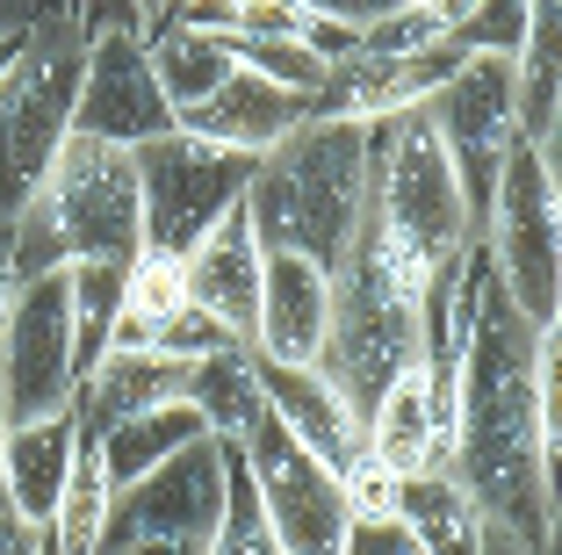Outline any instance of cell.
Instances as JSON below:
<instances>
[{
    "mask_svg": "<svg viewBox=\"0 0 562 555\" xmlns=\"http://www.w3.org/2000/svg\"><path fill=\"white\" fill-rule=\"evenodd\" d=\"M462 66L454 44H432V51H353L325 73V87L311 95V115H339V123H390V115H412L426 109L432 95L447 87V73Z\"/></svg>",
    "mask_w": 562,
    "mask_h": 555,
    "instance_id": "5bb4252c",
    "label": "cell"
},
{
    "mask_svg": "<svg viewBox=\"0 0 562 555\" xmlns=\"http://www.w3.org/2000/svg\"><path fill=\"white\" fill-rule=\"evenodd\" d=\"M109 506H116V484H109V469H101L94 441L80 433L72 469H66V490H58V512H50L44 534L58 541V555H94L101 548V526H109Z\"/></svg>",
    "mask_w": 562,
    "mask_h": 555,
    "instance_id": "484cf974",
    "label": "cell"
},
{
    "mask_svg": "<svg viewBox=\"0 0 562 555\" xmlns=\"http://www.w3.org/2000/svg\"><path fill=\"white\" fill-rule=\"evenodd\" d=\"M15 260L22 281L58 275L80 260L131 267L145 253V202H137V166L131 152L94 145V137H66L44 180L30 188L15 217Z\"/></svg>",
    "mask_w": 562,
    "mask_h": 555,
    "instance_id": "3957f363",
    "label": "cell"
},
{
    "mask_svg": "<svg viewBox=\"0 0 562 555\" xmlns=\"http://www.w3.org/2000/svg\"><path fill=\"white\" fill-rule=\"evenodd\" d=\"M238 462H246V476H252V498H260L281 555H339L347 498H339V476H331L325 462L303 455L267 411H260V425H252L246 441H238Z\"/></svg>",
    "mask_w": 562,
    "mask_h": 555,
    "instance_id": "8fae6325",
    "label": "cell"
},
{
    "mask_svg": "<svg viewBox=\"0 0 562 555\" xmlns=\"http://www.w3.org/2000/svg\"><path fill=\"white\" fill-rule=\"evenodd\" d=\"M181 303H188L181 253H159V245H145V253L123 267V311L145 318V325H159V318H173Z\"/></svg>",
    "mask_w": 562,
    "mask_h": 555,
    "instance_id": "83f0119b",
    "label": "cell"
},
{
    "mask_svg": "<svg viewBox=\"0 0 562 555\" xmlns=\"http://www.w3.org/2000/svg\"><path fill=\"white\" fill-rule=\"evenodd\" d=\"M426 123L440 131L447 159L462 174V196L483 224V202L497 188V166L519 145V101H513V58H462L447 87L426 101Z\"/></svg>",
    "mask_w": 562,
    "mask_h": 555,
    "instance_id": "7c38bea8",
    "label": "cell"
},
{
    "mask_svg": "<svg viewBox=\"0 0 562 555\" xmlns=\"http://www.w3.org/2000/svg\"><path fill=\"white\" fill-rule=\"evenodd\" d=\"M368 210V131L339 115H311L281 137L246 180V224L260 253L339 267Z\"/></svg>",
    "mask_w": 562,
    "mask_h": 555,
    "instance_id": "7a4b0ae2",
    "label": "cell"
},
{
    "mask_svg": "<svg viewBox=\"0 0 562 555\" xmlns=\"http://www.w3.org/2000/svg\"><path fill=\"white\" fill-rule=\"evenodd\" d=\"M368 224L382 231V245L412 260L418 275H447L476 245V210L462 196V174L447 159L440 131L426 123V109L390 115L368 131Z\"/></svg>",
    "mask_w": 562,
    "mask_h": 555,
    "instance_id": "5b68a950",
    "label": "cell"
},
{
    "mask_svg": "<svg viewBox=\"0 0 562 555\" xmlns=\"http://www.w3.org/2000/svg\"><path fill=\"white\" fill-rule=\"evenodd\" d=\"M224 476H232L224 441L181 447L131 490H116L94 555H210L216 520H224Z\"/></svg>",
    "mask_w": 562,
    "mask_h": 555,
    "instance_id": "ba28073f",
    "label": "cell"
},
{
    "mask_svg": "<svg viewBox=\"0 0 562 555\" xmlns=\"http://www.w3.org/2000/svg\"><path fill=\"white\" fill-rule=\"evenodd\" d=\"M131 166H137V202H145V245L188 253L216 217L246 196V180H252L260 159L173 131V137H159V145H137Z\"/></svg>",
    "mask_w": 562,
    "mask_h": 555,
    "instance_id": "9c48e42d",
    "label": "cell"
},
{
    "mask_svg": "<svg viewBox=\"0 0 562 555\" xmlns=\"http://www.w3.org/2000/svg\"><path fill=\"white\" fill-rule=\"evenodd\" d=\"M260 397H267V419H274L311 462H325L331 476H347L353 462L368 455L361 447V411L331 390L317 368H260Z\"/></svg>",
    "mask_w": 562,
    "mask_h": 555,
    "instance_id": "e0dca14e",
    "label": "cell"
},
{
    "mask_svg": "<svg viewBox=\"0 0 562 555\" xmlns=\"http://www.w3.org/2000/svg\"><path fill=\"white\" fill-rule=\"evenodd\" d=\"M80 22L44 15L30 22V44L0 80V217H15L58 145L72 137V95H80Z\"/></svg>",
    "mask_w": 562,
    "mask_h": 555,
    "instance_id": "52a82bcc",
    "label": "cell"
},
{
    "mask_svg": "<svg viewBox=\"0 0 562 555\" xmlns=\"http://www.w3.org/2000/svg\"><path fill=\"white\" fill-rule=\"evenodd\" d=\"M36 555H58V541H50V534H44V541H36Z\"/></svg>",
    "mask_w": 562,
    "mask_h": 555,
    "instance_id": "74e56055",
    "label": "cell"
},
{
    "mask_svg": "<svg viewBox=\"0 0 562 555\" xmlns=\"http://www.w3.org/2000/svg\"><path fill=\"white\" fill-rule=\"evenodd\" d=\"M397 526L418 541V555H476L483 512L462 498V484L447 469H432V476H404L397 484Z\"/></svg>",
    "mask_w": 562,
    "mask_h": 555,
    "instance_id": "cb8c5ba5",
    "label": "cell"
},
{
    "mask_svg": "<svg viewBox=\"0 0 562 555\" xmlns=\"http://www.w3.org/2000/svg\"><path fill=\"white\" fill-rule=\"evenodd\" d=\"M87 441H94L109 484L131 490L137 476H151L159 462L181 455V447L210 441V425H202V411L188 404V397H173V404H151V411H131V419H109L101 433H87Z\"/></svg>",
    "mask_w": 562,
    "mask_h": 555,
    "instance_id": "44dd1931",
    "label": "cell"
},
{
    "mask_svg": "<svg viewBox=\"0 0 562 555\" xmlns=\"http://www.w3.org/2000/svg\"><path fill=\"white\" fill-rule=\"evenodd\" d=\"M533 340L541 332L505 303L497 275H483L476 318L454 376V455L447 476L491 526L555 548V476L541 469V411H533Z\"/></svg>",
    "mask_w": 562,
    "mask_h": 555,
    "instance_id": "6da1fadb",
    "label": "cell"
},
{
    "mask_svg": "<svg viewBox=\"0 0 562 555\" xmlns=\"http://www.w3.org/2000/svg\"><path fill=\"white\" fill-rule=\"evenodd\" d=\"M462 58H519L527 44V0H469V15L447 30Z\"/></svg>",
    "mask_w": 562,
    "mask_h": 555,
    "instance_id": "f1b7e54d",
    "label": "cell"
},
{
    "mask_svg": "<svg viewBox=\"0 0 562 555\" xmlns=\"http://www.w3.org/2000/svg\"><path fill=\"white\" fill-rule=\"evenodd\" d=\"M131 8H137V30H145V36L159 30L166 15H173V0H131Z\"/></svg>",
    "mask_w": 562,
    "mask_h": 555,
    "instance_id": "d590c367",
    "label": "cell"
},
{
    "mask_svg": "<svg viewBox=\"0 0 562 555\" xmlns=\"http://www.w3.org/2000/svg\"><path fill=\"white\" fill-rule=\"evenodd\" d=\"M36 541H44V526H22L15 512H0V555H36Z\"/></svg>",
    "mask_w": 562,
    "mask_h": 555,
    "instance_id": "836d02e7",
    "label": "cell"
},
{
    "mask_svg": "<svg viewBox=\"0 0 562 555\" xmlns=\"http://www.w3.org/2000/svg\"><path fill=\"white\" fill-rule=\"evenodd\" d=\"M173 8H195V0H173Z\"/></svg>",
    "mask_w": 562,
    "mask_h": 555,
    "instance_id": "f35d334b",
    "label": "cell"
},
{
    "mask_svg": "<svg viewBox=\"0 0 562 555\" xmlns=\"http://www.w3.org/2000/svg\"><path fill=\"white\" fill-rule=\"evenodd\" d=\"M404 8H418V0H404Z\"/></svg>",
    "mask_w": 562,
    "mask_h": 555,
    "instance_id": "ab89813d",
    "label": "cell"
},
{
    "mask_svg": "<svg viewBox=\"0 0 562 555\" xmlns=\"http://www.w3.org/2000/svg\"><path fill=\"white\" fill-rule=\"evenodd\" d=\"M331 332V267L267 253L260 267V325H252V360L260 368H317Z\"/></svg>",
    "mask_w": 562,
    "mask_h": 555,
    "instance_id": "2e32d148",
    "label": "cell"
},
{
    "mask_svg": "<svg viewBox=\"0 0 562 555\" xmlns=\"http://www.w3.org/2000/svg\"><path fill=\"white\" fill-rule=\"evenodd\" d=\"M426 289L432 281L412 260H397L361 210L347 260L331 267V332H325V360H317V376L361 419L404 368H418V303H426Z\"/></svg>",
    "mask_w": 562,
    "mask_h": 555,
    "instance_id": "277c9868",
    "label": "cell"
},
{
    "mask_svg": "<svg viewBox=\"0 0 562 555\" xmlns=\"http://www.w3.org/2000/svg\"><path fill=\"white\" fill-rule=\"evenodd\" d=\"M72 447H80V404L44 411V419L0 425V469H8V506L22 526H50L58 490H66Z\"/></svg>",
    "mask_w": 562,
    "mask_h": 555,
    "instance_id": "ac0fdd59",
    "label": "cell"
},
{
    "mask_svg": "<svg viewBox=\"0 0 562 555\" xmlns=\"http://www.w3.org/2000/svg\"><path fill=\"white\" fill-rule=\"evenodd\" d=\"M0 512H15V506H8V469H0Z\"/></svg>",
    "mask_w": 562,
    "mask_h": 555,
    "instance_id": "8d00e7d4",
    "label": "cell"
},
{
    "mask_svg": "<svg viewBox=\"0 0 562 555\" xmlns=\"http://www.w3.org/2000/svg\"><path fill=\"white\" fill-rule=\"evenodd\" d=\"M80 397L72 382V325H66V267L22 281L15 318L0 332V425L66 411Z\"/></svg>",
    "mask_w": 562,
    "mask_h": 555,
    "instance_id": "4fadbf2b",
    "label": "cell"
},
{
    "mask_svg": "<svg viewBox=\"0 0 562 555\" xmlns=\"http://www.w3.org/2000/svg\"><path fill=\"white\" fill-rule=\"evenodd\" d=\"M210 555H281L274 526H267L260 498H252V476H246V462H238V447H232V476H224V520H216Z\"/></svg>",
    "mask_w": 562,
    "mask_h": 555,
    "instance_id": "4316f807",
    "label": "cell"
},
{
    "mask_svg": "<svg viewBox=\"0 0 562 555\" xmlns=\"http://www.w3.org/2000/svg\"><path fill=\"white\" fill-rule=\"evenodd\" d=\"M15 296H22V260H15V224L0 217V332L15 318Z\"/></svg>",
    "mask_w": 562,
    "mask_h": 555,
    "instance_id": "1f68e13d",
    "label": "cell"
},
{
    "mask_svg": "<svg viewBox=\"0 0 562 555\" xmlns=\"http://www.w3.org/2000/svg\"><path fill=\"white\" fill-rule=\"evenodd\" d=\"M339 555H418V541L404 534L397 520H347V534H339Z\"/></svg>",
    "mask_w": 562,
    "mask_h": 555,
    "instance_id": "4dcf8cb0",
    "label": "cell"
},
{
    "mask_svg": "<svg viewBox=\"0 0 562 555\" xmlns=\"http://www.w3.org/2000/svg\"><path fill=\"white\" fill-rule=\"evenodd\" d=\"M311 123V101L303 95H281V87L252 80V73H232V80L216 87L195 115H188L181 131L202 137V145H224V152H246V159H267L281 137Z\"/></svg>",
    "mask_w": 562,
    "mask_h": 555,
    "instance_id": "d6986e66",
    "label": "cell"
},
{
    "mask_svg": "<svg viewBox=\"0 0 562 555\" xmlns=\"http://www.w3.org/2000/svg\"><path fill=\"white\" fill-rule=\"evenodd\" d=\"M80 36L87 51H80V95H72V137L137 152L181 131V115L166 109L159 80H151L137 22H101V30H80Z\"/></svg>",
    "mask_w": 562,
    "mask_h": 555,
    "instance_id": "30bf717a",
    "label": "cell"
},
{
    "mask_svg": "<svg viewBox=\"0 0 562 555\" xmlns=\"http://www.w3.org/2000/svg\"><path fill=\"white\" fill-rule=\"evenodd\" d=\"M260 267H267V253H260V238H252V224H246V196L181 253L188 303H195L224 340L246 346V354H252V325H260Z\"/></svg>",
    "mask_w": 562,
    "mask_h": 555,
    "instance_id": "9a60e30c",
    "label": "cell"
},
{
    "mask_svg": "<svg viewBox=\"0 0 562 555\" xmlns=\"http://www.w3.org/2000/svg\"><path fill=\"white\" fill-rule=\"evenodd\" d=\"M123 318V267L80 260L66 267V325H72V382H87L109 354V332Z\"/></svg>",
    "mask_w": 562,
    "mask_h": 555,
    "instance_id": "d4e9b609",
    "label": "cell"
},
{
    "mask_svg": "<svg viewBox=\"0 0 562 555\" xmlns=\"http://www.w3.org/2000/svg\"><path fill=\"white\" fill-rule=\"evenodd\" d=\"M36 22H44V15H36ZM22 44H30V22H22V30H0V80H8V66L22 58Z\"/></svg>",
    "mask_w": 562,
    "mask_h": 555,
    "instance_id": "e575fe53",
    "label": "cell"
},
{
    "mask_svg": "<svg viewBox=\"0 0 562 555\" xmlns=\"http://www.w3.org/2000/svg\"><path fill=\"white\" fill-rule=\"evenodd\" d=\"M483 253L519 318L533 332L562 325V174L555 152L513 145L483 202Z\"/></svg>",
    "mask_w": 562,
    "mask_h": 555,
    "instance_id": "8992f818",
    "label": "cell"
},
{
    "mask_svg": "<svg viewBox=\"0 0 562 555\" xmlns=\"http://www.w3.org/2000/svg\"><path fill=\"white\" fill-rule=\"evenodd\" d=\"M476 555H548V548H533V541H519V534H505V526H491V520H483Z\"/></svg>",
    "mask_w": 562,
    "mask_h": 555,
    "instance_id": "d6a6232c",
    "label": "cell"
},
{
    "mask_svg": "<svg viewBox=\"0 0 562 555\" xmlns=\"http://www.w3.org/2000/svg\"><path fill=\"white\" fill-rule=\"evenodd\" d=\"M224 346H238V340H224V332H216L210 318L195 311V303H181L173 318H159V325H151V354H159V360H181V368L224 354Z\"/></svg>",
    "mask_w": 562,
    "mask_h": 555,
    "instance_id": "f546056e",
    "label": "cell"
},
{
    "mask_svg": "<svg viewBox=\"0 0 562 555\" xmlns=\"http://www.w3.org/2000/svg\"><path fill=\"white\" fill-rule=\"evenodd\" d=\"M145 58H151V80H159L166 109L181 115V123L238 73L232 66V44H224L216 30H202V22H188V15H166L159 30L145 36Z\"/></svg>",
    "mask_w": 562,
    "mask_h": 555,
    "instance_id": "7402d4cb",
    "label": "cell"
},
{
    "mask_svg": "<svg viewBox=\"0 0 562 555\" xmlns=\"http://www.w3.org/2000/svg\"><path fill=\"white\" fill-rule=\"evenodd\" d=\"M188 404L202 411V425H210V441L238 447L260 425L267 397H260V360L246 354V346H224V354L195 360L188 368Z\"/></svg>",
    "mask_w": 562,
    "mask_h": 555,
    "instance_id": "603a6c76",
    "label": "cell"
},
{
    "mask_svg": "<svg viewBox=\"0 0 562 555\" xmlns=\"http://www.w3.org/2000/svg\"><path fill=\"white\" fill-rule=\"evenodd\" d=\"M361 447H368V462H375V469H390L397 484H404V476L447 469V433H440V419H432V382H426V368H404V376L390 382L375 404H368Z\"/></svg>",
    "mask_w": 562,
    "mask_h": 555,
    "instance_id": "ffe728a7",
    "label": "cell"
}]
</instances>
